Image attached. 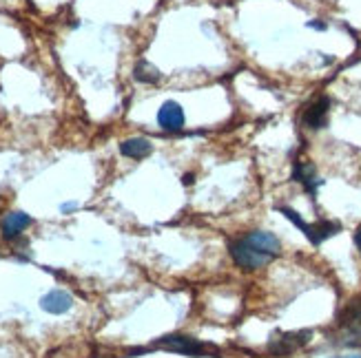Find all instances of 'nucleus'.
<instances>
[{"label": "nucleus", "mask_w": 361, "mask_h": 358, "mask_svg": "<svg viewBox=\"0 0 361 358\" xmlns=\"http://www.w3.org/2000/svg\"><path fill=\"white\" fill-rule=\"evenodd\" d=\"M231 257L244 270H257L271 263L279 255V239L273 232L253 230L242 239L231 243Z\"/></svg>", "instance_id": "1"}, {"label": "nucleus", "mask_w": 361, "mask_h": 358, "mask_svg": "<svg viewBox=\"0 0 361 358\" xmlns=\"http://www.w3.org/2000/svg\"><path fill=\"white\" fill-rule=\"evenodd\" d=\"M335 358H361V356H357V354H355V356H335Z\"/></svg>", "instance_id": "18"}, {"label": "nucleus", "mask_w": 361, "mask_h": 358, "mask_svg": "<svg viewBox=\"0 0 361 358\" xmlns=\"http://www.w3.org/2000/svg\"><path fill=\"white\" fill-rule=\"evenodd\" d=\"M328 113H331V98H317L315 102H312L306 111H304V127L310 129V131H319L326 127V122H328Z\"/></svg>", "instance_id": "5"}, {"label": "nucleus", "mask_w": 361, "mask_h": 358, "mask_svg": "<svg viewBox=\"0 0 361 358\" xmlns=\"http://www.w3.org/2000/svg\"><path fill=\"white\" fill-rule=\"evenodd\" d=\"M155 345H158V347H164V350H171V352H178V354H184V356H202L204 352H207V345L200 343L197 338H193V336H184V334L162 336Z\"/></svg>", "instance_id": "4"}, {"label": "nucleus", "mask_w": 361, "mask_h": 358, "mask_svg": "<svg viewBox=\"0 0 361 358\" xmlns=\"http://www.w3.org/2000/svg\"><path fill=\"white\" fill-rule=\"evenodd\" d=\"M355 243H357L359 252H361V226H359V228H357V232H355Z\"/></svg>", "instance_id": "14"}, {"label": "nucleus", "mask_w": 361, "mask_h": 358, "mask_svg": "<svg viewBox=\"0 0 361 358\" xmlns=\"http://www.w3.org/2000/svg\"><path fill=\"white\" fill-rule=\"evenodd\" d=\"M339 230H341V224L324 219V222L312 224V226L308 228V235H306V237H308V241H310L312 245H319V243H324L326 239L335 237Z\"/></svg>", "instance_id": "11"}, {"label": "nucleus", "mask_w": 361, "mask_h": 358, "mask_svg": "<svg viewBox=\"0 0 361 358\" xmlns=\"http://www.w3.org/2000/svg\"><path fill=\"white\" fill-rule=\"evenodd\" d=\"M158 124L164 131H182L184 129V111L178 102H164L158 111Z\"/></svg>", "instance_id": "6"}, {"label": "nucleus", "mask_w": 361, "mask_h": 358, "mask_svg": "<svg viewBox=\"0 0 361 358\" xmlns=\"http://www.w3.org/2000/svg\"><path fill=\"white\" fill-rule=\"evenodd\" d=\"M73 208H78V204H65V206H62V212H69Z\"/></svg>", "instance_id": "16"}, {"label": "nucleus", "mask_w": 361, "mask_h": 358, "mask_svg": "<svg viewBox=\"0 0 361 358\" xmlns=\"http://www.w3.org/2000/svg\"><path fill=\"white\" fill-rule=\"evenodd\" d=\"M279 212L284 215L288 222H293V224H295L297 228H300V230L304 232V235H308V228H310V226H308V224H306V222L302 219V217H300V212H295L293 208H286V206H281V208H279Z\"/></svg>", "instance_id": "13"}, {"label": "nucleus", "mask_w": 361, "mask_h": 358, "mask_svg": "<svg viewBox=\"0 0 361 358\" xmlns=\"http://www.w3.org/2000/svg\"><path fill=\"white\" fill-rule=\"evenodd\" d=\"M308 27H310V29H319V31H324V29H326V23H308Z\"/></svg>", "instance_id": "15"}, {"label": "nucleus", "mask_w": 361, "mask_h": 358, "mask_svg": "<svg viewBox=\"0 0 361 358\" xmlns=\"http://www.w3.org/2000/svg\"><path fill=\"white\" fill-rule=\"evenodd\" d=\"M310 332L308 330H302V332H286V334H279V336H273V340L269 343V352L273 356H281L286 358L290 354H295L297 350H302L308 340H310Z\"/></svg>", "instance_id": "3"}, {"label": "nucleus", "mask_w": 361, "mask_h": 358, "mask_svg": "<svg viewBox=\"0 0 361 358\" xmlns=\"http://www.w3.org/2000/svg\"><path fill=\"white\" fill-rule=\"evenodd\" d=\"M293 181H300L304 186V191L308 195H312V197H315L319 184H322V179L315 173V166L308 164V162H295V166H293Z\"/></svg>", "instance_id": "8"}, {"label": "nucleus", "mask_w": 361, "mask_h": 358, "mask_svg": "<svg viewBox=\"0 0 361 358\" xmlns=\"http://www.w3.org/2000/svg\"><path fill=\"white\" fill-rule=\"evenodd\" d=\"M184 184H193L195 179H193V175H184V179H182Z\"/></svg>", "instance_id": "17"}, {"label": "nucleus", "mask_w": 361, "mask_h": 358, "mask_svg": "<svg viewBox=\"0 0 361 358\" xmlns=\"http://www.w3.org/2000/svg\"><path fill=\"white\" fill-rule=\"evenodd\" d=\"M151 151H153V146L145 137H131V139H124L120 144V153L129 160H145L151 155Z\"/></svg>", "instance_id": "9"}, {"label": "nucleus", "mask_w": 361, "mask_h": 358, "mask_svg": "<svg viewBox=\"0 0 361 358\" xmlns=\"http://www.w3.org/2000/svg\"><path fill=\"white\" fill-rule=\"evenodd\" d=\"M27 226H31V217L27 212H20V210L9 212L5 219H3V237L5 239L18 237Z\"/></svg>", "instance_id": "10"}, {"label": "nucleus", "mask_w": 361, "mask_h": 358, "mask_svg": "<svg viewBox=\"0 0 361 358\" xmlns=\"http://www.w3.org/2000/svg\"><path fill=\"white\" fill-rule=\"evenodd\" d=\"M133 77L137 82H142V84H155V82H160V71L155 69L151 62H147V60H140L137 65H135V69H133Z\"/></svg>", "instance_id": "12"}, {"label": "nucleus", "mask_w": 361, "mask_h": 358, "mask_svg": "<svg viewBox=\"0 0 361 358\" xmlns=\"http://www.w3.org/2000/svg\"><path fill=\"white\" fill-rule=\"evenodd\" d=\"M71 305H73V299L65 290H51L40 299V307L49 314H65L71 309Z\"/></svg>", "instance_id": "7"}, {"label": "nucleus", "mask_w": 361, "mask_h": 358, "mask_svg": "<svg viewBox=\"0 0 361 358\" xmlns=\"http://www.w3.org/2000/svg\"><path fill=\"white\" fill-rule=\"evenodd\" d=\"M339 332L348 345H361V297L355 299L339 317Z\"/></svg>", "instance_id": "2"}]
</instances>
